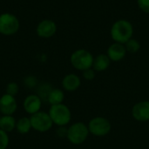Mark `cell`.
<instances>
[{
	"mask_svg": "<svg viewBox=\"0 0 149 149\" xmlns=\"http://www.w3.org/2000/svg\"><path fill=\"white\" fill-rule=\"evenodd\" d=\"M110 34L114 42L125 45L133 37V24L127 19H119L112 25Z\"/></svg>",
	"mask_w": 149,
	"mask_h": 149,
	"instance_id": "1",
	"label": "cell"
},
{
	"mask_svg": "<svg viewBox=\"0 0 149 149\" xmlns=\"http://www.w3.org/2000/svg\"><path fill=\"white\" fill-rule=\"evenodd\" d=\"M90 134L88 127L86 124L81 121L72 123L67 127L66 139L72 145H81L88 139Z\"/></svg>",
	"mask_w": 149,
	"mask_h": 149,
	"instance_id": "2",
	"label": "cell"
},
{
	"mask_svg": "<svg viewBox=\"0 0 149 149\" xmlns=\"http://www.w3.org/2000/svg\"><path fill=\"white\" fill-rule=\"evenodd\" d=\"M48 113L57 127H66L72 120V112L64 103L51 106Z\"/></svg>",
	"mask_w": 149,
	"mask_h": 149,
	"instance_id": "3",
	"label": "cell"
},
{
	"mask_svg": "<svg viewBox=\"0 0 149 149\" xmlns=\"http://www.w3.org/2000/svg\"><path fill=\"white\" fill-rule=\"evenodd\" d=\"M93 59L94 58L93 54L85 49H79L74 51L70 57V62L72 67L81 72L92 68Z\"/></svg>",
	"mask_w": 149,
	"mask_h": 149,
	"instance_id": "4",
	"label": "cell"
},
{
	"mask_svg": "<svg viewBox=\"0 0 149 149\" xmlns=\"http://www.w3.org/2000/svg\"><path fill=\"white\" fill-rule=\"evenodd\" d=\"M20 28L19 19L12 13L4 12L0 14V34L3 36H12Z\"/></svg>",
	"mask_w": 149,
	"mask_h": 149,
	"instance_id": "5",
	"label": "cell"
},
{
	"mask_svg": "<svg viewBox=\"0 0 149 149\" xmlns=\"http://www.w3.org/2000/svg\"><path fill=\"white\" fill-rule=\"evenodd\" d=\"M91 134L96 137L107 136L112 130V124L105 117L97 116L90 120L87 124Z\"/></svg>",
	"mask_w": 149,
	"mask_h": 149,
	"instance_id": "6",
	"label": "cell"
},
{
	"mask_svg": "<svg viewBox=\"0 0 149 149\" xmlns=\"http://www.w3.org/2000/svg\"><path fill=\"white\" fill-rule=\"evenodd\" d=\"M32 129L38 133H46L53 127V122L48 113L39 111L30 116Z\"/></svg>",
	"mask_w": 149,
	"mask_h": 149,
	"instance_id": "7",
	"label": "cell"
},
{
	"mask_svg": "<svg viewBox=\"0 0 149 149\" xmlns=\"http://www.w3.org/2000/svg\"><path fill=\"white\" fill-rule=\"evenodd\" d=\"M43 104V100L38 94H29L23 101L24 111L30 115H32L39 111H41Z\"/></svg>",
	"mask_w": 149,
	"mask_h": 149,
	"instance_id": "8",
	"label": "cell"
},
{
	"mask_svg": "<svg viewBox=\"0 0 149 149\" xmlns=\"http://www.w3.org/2000/svg\"><path fill=\"white\" fill-rule=\"evenodd\" d=\"M17 109V102L14 96L4 93L0 97V114L13 115Z\"/></svg>",
	"mask_w": 149,
	"mask_h": 149,
	"instance_id": "9",
	"label": "cell"
},
{
	"mask_svg": "<svg viewBox=\"0 0 149 149\" xmlns=\"http://www.w3.org/2000/svg\"><path fill=\"white\" fill-rule=\"evenodd\" d=\"M57 31V24L52 19H44L40 21L36 28V32L38 37L49 38L55 35Z\"/></svg>",
	"mask_w": 149,
	"mask_h": 149,
	"instance_id": "10",
	"label": "cell"
},
{
	"mask_svg": "<svg viewBox=\"0 0 149 149\" xmlns=\"http://www.w3.org/2000/svg\"><path fill=\"white\" fill-rule=\"evenodd\" d=\"M132 116L139 122L149 121V100H142L136 103L132 108Z\"/></svg>",
	"mask_w": 149,
	"mask_h": 149,
	"instance_id": "11",
	"label": "cell"
},
{
	"mask_svg": "<svg viewBox=\"0 0 149 149\" xmlns=\"http://www.w3.org/2000/svg\"><path fill=\"white\" fill-rule=\"evenodd\" d=\"M127 52L125 45L114 42L107 48V55L109 57L111 61L119 62L126 57Z\"/></svg>",
	"mask_w": 149,
	"mask_h": 149,
	"instance_id": "12",
	"label": "cell"
},
{
	"mask_svg": "<svg viewBox=\"0 0 149 149\" xmlns=\"http://www.w3.org/2000/svg\"><path fill=\"white\" fill-rule=\"evenodd\" d=\"M62 88L66 92H74L81 86V79L79 76L75 73L66 74L61 81Z\"/></svg>",
	"mask_w": 149,
	"mask_h": 149,
	"instance_id": "13",
	"label": "cell"
},
{
	"mask_svg": "<svg viewBox=\"0 0 149 149\" xmlns=\"http://www.w3.org/2000/svg\"><path fill=\"white\" fill-rule=\"evenodd\" d=\"M111 64V60L107 54L101 53L97 55L93 59V68L95 72H104L106 71Z\"/></svg>",
	"mask_w": 149,
	"mask_h": 149,
	"instance_id": "14",
	"label": "cell"
},
{
	"mask_svg": "<svg viewBox=\"0 0 149 149\" xmlns=\"http://www.w3.org/2000/svg\"><path fill=\"white\" fill-rule=\"evenodd\" d=\"M16 123L17 120L13 115H1L0 129L9 134L16 130Z\"/></svg>",
	"mask_w": 149,
	"mask_h": 149,
	"instance_id": "15",
	"label": "cell"
},
{
	"mask_svg": "<svg viewBox=\"0 0 149 149\" xmlns=\"http://www.w3.org/2000/svg\"><path fill=\"white\" fill-rule=\"evenodd\" d=\"M65 100V93L62 89L59 88H52L46 99V101L51 105H58L62 104Z\"/></svg>",
	"mask_w": 149,
	"mask_h": 149,
	"instance_id": "16",
	"label": "cell"
},
{
	"mask_svg": "<svg viewBox=\"0 0 149 149\" xmlns=\"http://www.w3.org/2000/svg\"><path fill=\"white\" fill-rule=\"evenodd\" d=\"M32 129L30 117H21L17 120L16 123V131L20 134H26L30 133V131Z\"/></svg>",
	"mask_w": 149,
	"mask_h": 149,
	"instance_id": "17",
	"label": "cell"
},
{
	"mask_svg": "<svg viewBox=\"0 0 149 149\" xmlns=\"http://www.w3.org/2000/svg\"><path fill=\"white\" fill-rule=\"evenodd\" d=\"M125 47H126V50H127V52H129V53H136L141 49V44L137 39H134V38H132L131 39H129L125 44Z\"/></svg>",
	"mask_w": 149,
	"mask_h": 149,
	"instance_id": "18",
	"label": "cell"
},
{
	"mask_svg": "<svg viewBox=\"0 0 149 149\" xmlns=\"http://www.w3.org/2000/svg\"><path fill=\"white\" fill-rule=\"evenodd\" d=\"M19 93V85L17 82H10L6 85L5 87V93L10 94L11 96L16 97Z\"/></svg>",
	"mask_w": 149,
	"mask_h": 149,
	"instance_id": "19",
	"label": "cell"
},
{
	"mask_svg": "<svg viewBox=\"0 0 149 149\" xmlns=\"http://www.w3.org/2000/svg\"><path fill=\"white\" fill-rule=\"evenodd\" d=\"M52 89V87L49 84H47V83L42 84V85L39 86L38 90V95L43 100H46L47 96H48V94H49V93H50V91H51Z\"/></svg>",
	"mask_w": 149,
	"mask_h": 149,
	"instance_id": "20",
	"label": "cell"
},
{
	"mask_svg": "<svg viewBox=\"0 0 149 149\" xmlns=\"http://www.w3.org/2000/svg\"><path fill=\"white\" fill-rule=\"evenodd\" d=\"M10 144V137L8 133L0 129V149H7Z\"/></svg>",
	"mask_w": 149,
	"mask_h": 149,
	"instance_id": "21",
	"label": "cell"
},
{
	"mask_svg": "<svg viewBox=\"0 0 149 149\" xmlns=\"http://www.w3.org/2000/svg\"><path fill=\"white\" fill-rule=\"evenodd\" d=\"M24 84L28 88H33V87L37 86V85H38V79H37L36 77L31 76V75H29V76H27V77L24 78Z\"/></svg>",
	"mask_w": 149,
	"mask_h": 149,
	"instance_id": "22",
	"label": "cell"
},
{
	"mask_svg": "<svg viewBox=\"0 0 149 149\" xmlns=\"http://www.w3.org/2000/svg\"><path fill=\"white\" fill-rule=\"evenodd\" d=\"M95 75H96V72L93 70V67L89 68V69H86V70L82 72V76H83L84 79L88 80V81L93 80L95 78Z\"/></svg>",
	"mask_w": 149,
	"mask_h": 149,
	"instance_id": "23",
	"label": "cell"
},
{
	"mask_svg": "<svg viewBox=\"0 0 149 149\" xmlns=\"http://www.w3.org/2000/svg\"><path fill=\"white\" fill-rule=\"evenodd\" d=\"M137 4L143 12L149 14V0H137Z\"/></svg>",
	"mask_w": 149,
	"mask_h": 149,
	"instance_id": "24",
	"label": "cell"
},
{
	"mask_svg": "<svg viewBox=\"0 0 149 149\" xmlns=\"http://www.w3.org/2000/svg\"><path fill=\"white\" fill-rule=\"evenodd\" d=\"M56 133H57V135L59 138H66L67 127H58V129H57Z\"/></svg>",
	"mask_w": 149,
	"mask_h": 149,
	"instance_id": "25",
	"label": "cell"
},
{
	"mask_svg": "<svg viewBox=\"0 0 149 149\" xmlns=\"http://www.w3.org/2000/svg\"><path fill=\"white\" fill-rule=\"evenodd\" d=\"M0 118H1V114H0Z\"/></svg>",
	"mask_w": 149,
	"mask_h": 149,
	"instance_id": "26",
	"label": "cell"
}]
</instances>
